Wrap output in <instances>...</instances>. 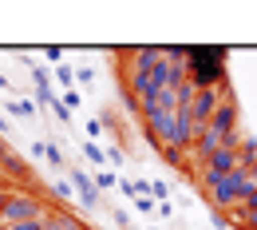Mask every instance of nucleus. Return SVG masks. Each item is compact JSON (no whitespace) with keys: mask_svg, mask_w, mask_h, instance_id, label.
Listing matches in <instances>:
<instances>
[{"mask_svg":"<svg viewBox=\"0 0 257 230\" xmlns=\"http://www.w3.org/2000/svg\"><path fill=\"white\" fill-rule=\"evenodd\" d=\"M87 135H91V143H95L99 135H103V123H99V119H91V123H87Z\"/></svg>","mask_w":257,"mask_h":230,"instance_id":"nucleus-22","label":"nucleus"},{"mask_svg":"<svg viewBox=\"0 0 257 230\" xmlns=\"http://www.w3.org/2000/svg\"><path fill=\"white\" fill-rule=\"evenodd\" d=\"M83 155H87V163L95 167V171H103V159H107V151H99V143H91V139H87V143H83Z\"/></svg>","mask_w":257,"mask_h":230,"instance_id":"nucleus-11","label":"nucleus"},{"mask_svg":"<svg viewBox=\"0 0 257 230\" xmlns=\"http://www.w3.org/2000/svg\"><path fill=\"white\" fill-rule=\"evenodd\" d=\"M186 75L194 88L225 84V48H186Z\"/></svg>","mask_w":257,"mask_h":230,"instance_id":"nucleus-1","label":"nucleus"},{"mask_svg":"<svg viewBox=\"0 0 257 230\" xmlns=\"http://www.w3.org/2000/svg\"><path fill=\"white\" fill-rule=\"evenodd\" d=\"M67 179H71V187L79 191V202L83 206H99V191H95V179H87L79 167H67Z\"/></svg>","mask_w":257,"mask_h":230,"instance_id":"nucleus-6","label":"nucleus"},{"mask_svg":"<svg viewBox=\"0 0 257 230\" xmlns=\"http://www.w3.org/2000/svg\"><path fill=\"white\" fill-rule=\"evenodd\" d=\"M44 159H48L52 167H60V171H67V159H64V151H60L56 143H48V155H44Z\"/></svg>","mask_w":257,"mask_h":230,"instance_id":"nucleus-14","label":"nucleus"},{"mask_svg":"<svg viewBox=\"0 0 257 230\" xmlns=\"http://www.w3.org/2000/svg\"><path fill=\"white\" fill-rule=\"evenodd\" d=\"M48 230H87V226L71 210H48Z\"/></svg>","mask_w":257,"mask_h":230,"instance_id":"nucleus-8","label":"nucleus"},{"mask_svg":"<svg viewBox=\"0 0 257 230\" xmlns=\"http://www.w3.org/2000/svg\"><path fill=\"white\" fill-rule=\"evenodd\" d=\"M245 167H237L233 175H222L218 183H214V191H210V198H214V206H222V210H233L237 202H241V183H245Z\"/></svg>","mask_w":257,"mask_h":230,"instance_id":"nucleus-4","label":"nucleus"},{"mask_svg":"<svg viewBox=\"0 0 257 230\" xmlns=\"http://www.w3.org/2000/svg\"><path fill=\"white\" fill-rule=\"evenodd\" d=\"M52 195L60 198V202H71V195H75V187H67V179H64V183H56V187H52Z\"/></svg>","mask_w":257,"mask_h":230,"instance_id":"nucleus-20","label":"nucleus"},{"mask_svg":"<svg viewBox=\"0 0 257 230\" xmlns=\"http://www.w3.org/2000/svg\"><path fill=\"white\" fill-rule=\"evenodd\" d=\"M237 119H241V115H237V103H233V96H229V99H222V107L214 111V119H210L206 127H214V131L229 135V131H237Z\"/></svg>","mask_w":257,"mask_h":230,"instance_id":"nucleus-5","label":"nucleus"},{"mask_svg":"<svg viewBox=\"0 0 257 230\" xmlns=\"http://www.w3.org/2000/svg\"><path fill=\"white\" fill-rule=\"evenodd\" d=\"M147 195L155 198V202H170V187H166V183L159 179V183H151V191H147Z\"/></svg>","mask_w":257,"mask_h":230,"instance_id":"nucleus-15","label":"nucleus"},{"mask_svg":"<svg viewBox=\"0 0 257 230\" xmlns=\"http://www.w3.org/2000/svg\"><path fill=\"white\" fill-rule=\"evenodd\" d=\"M0 171H4L8 179H16V183H32V167L24 163L20 155H8V159L0 163Z\"/></svg>","mask_w":257,"mask_h":230,"instance_id":"nucleus-9","label":"nucleus"},{"mask_svg":"<svg viewBox=\"0 0 257 230\" xmlns=\"http://www.w3.org/2000/svg\"><path fill=\"white\" fill-rule=\"evenodd\" d=\"M0 230H48V218H36V222H12V226H0Z\"/></svg>","mask_w":257,"mask_h":230,"instance_id":"nucleus-18","label":"nucleus"},{"mask_svg":"<svg viewBox=\"0 0 257 230\" xmlns=\"http://www.w3.org/2000/svg\"><path fill=\"white\" fill-rule=\"evenodd\" d=\"M8 111H12V115H20V119H32V115H36V107L28 103V99H12V103H8Z\"/></svg>","mask_w":257,"mask_h":230,"instance_id":"nucleus-12","label":"nucleus"},{"mask_svg":"<svg viewBox=\"0 0 257 230\" xmlns=\"http://www.w3.org/2000/svg\"><path fill=\"white\" fill-rule=\"evenodd\" d=\"M222 99H229V84H222V88H198L194 92V103H190V115H194V123H210L214 119V111L222 107Z\"/></svg>","mask_w":257,"mask_h":230,"instance_id":"nucleus-3","label":"nucleus"},{"mask_svg":"<svg viewBox=\"0 0 257 230\" xmlns=\"http://www.w3.org/2000/svg\"><path fill=\"white\" fill-rule=\"evenodd\" d=\"M206 167H210V171H214V175H233V171H237V167H241V159H237V151H218V155H210V159H206Z\"/></svg>","mask_w":257,"mask_h":230,"instance_id":"nucleus-7","label":"nucleus"},{"mask_svg":"<svg viewBox=\"0 0 257 230\" xmlns=\"http://www.w3.org/2000/svg\"><path fill=\"white\" fill-rule=\"evenodd\" d=\"M64 107L75 111V107H79V92H64Z\"/></svg>","mask_w":257,"mask_h":230,"instance_id":"nucleus-21","label":"nucleus"},{"mask_svg":"<svg viewBox=\"0 0 257 230\" xmlns=\"http://www.w3.org/2000/svg\"><path fill=\"white\" fill-rule=\"evenodd\" d=\"M95 187H99V191H111V187H119V179L103 167V171H95Z\"/></svg>","mask_w":257,"mask_h":230,"instance_id":"nucleus-13","label":"nucleus"},{"mask_svg":"<svg viewBox=\"0 0 257 230\" xmlns=\"http://www.w3.org/2000/svg\"><path fill=\"white\" fill-rule=\"evenodd\" d=\"M75 80H83V84H91V80H95V71H91V67H79V71H75Z\"/></svg>","mask_w":257,"mask_h":230,"instance_id":"nucleus-23","label":"nucleus"},{"mask_svg":"<svg viewBox=\"0 0 257 230\" xmlns=\"http://www.w3.org/2000/svg\"><path fill=\"white\" fill-rule=\"evenodd\" d=\"M56 80H60V84H64L67 92H71V84H75V71H71L67 64H60V67H56Z\"/></svg>","mask_w":257,"mask_h":230,"instance_id":"nucleus-19","label":"nucleus"},{"mask_svg":"<svg viewBox=\"0 0 257 230\" xmlns=\"http://www.w3.org/2000/svg\"><path fill=\"white\" fill-rule=\"evenodd\" d=\"M8 155H12V151H8V143H4V135H0V163H4Z\"/></svg>","mask_w":257,"mask_h":230,"instance_id":"nucleus-24","label":"nucleus"},{"mask_svg":"<svg viewBox=\"0 0 257 230\" xmlns=\"http://www.w3.org/2000/svg\"><path fill=\"white\" fill-rule=\"evenodd\" d=\"M162 159L170 167H182V171H186V167H190V151H182V147H162Z\"/></svg>","mask_w":257,"mask_h":230,"instance_id":"nucleus-10","label":"nucleus"},{"mask_svg":"<svg viewBox=\"0 0 257 230\" xmlns=\"http://www.w3.org/2000/svg\"><path fill=\"white\" fill-rule=\"evenodd\" d=\"M8 127H12V123H8L4 115H0V135H8Z\"/></svg>","mask_w":257,"mask_h":230,"instance_id":"nucleus-25","label":"nucleus"},{"mask_svg":"<svg viewBox=\"0 0 257 230\" xmlns=\"http://www.w3.org/2000/svg\"><path fill=\"white\" fill-rule=\"evenodd\" d=\"M0 88H4V92H8V80H4V75H0Z\"/></svg>","mask_w":257,"mask_h":230,"instance_id":"nucleus-27","label":"nucleus"},{"mask_svg":"<svg viewBox=\"0 0 257 230\" xmlns=\"http://www.w3.org/2000/svg\"><path fill=\"white\" fill-rule=\"evenodd\" d=\"M8 195H12V191H0V210H4V202H8Z\"/></svg>","mask_w":257,"mask_h":230,"instance_id":"nucleus-26","label":"nucleus"},{"mask_svg":"<svg viewBox=\"0 0 257 230\" xmlns=\"http://www.w3.org/2000/svg\"><path fill=\"white\" fill-rule=\"evenodd\" d=\"M48 202L40 191H12L4 210H0V226H12V222H36V218H48Z\"/></svg>","mask_w":257,"mask_h":230,"instance_id":"nucleus-2","label":"nucleus"},{"mask_svg":"<svg viewBox=\"0 0 257 230\" xmlns=\"http://www.w3.org/2000/svg\"><path fill=\"white\" fill-rule=\"evenodd\" d=\"M48 107H52V115H56V119H60L64 127H67V123H71V111H67V107H64V99H52Z\"/></svg>","mask_w":257,"mask_h":230,"instance_id":"nucleus-16","label":"nucleus"},{"mask_svg":"<svg viewBox=\"0 0 257 230\" xmlns=\"http://www.w3.org/2000/svg\"><path fill=\"white\" fill-rule=\"evenodd\" d=\"M32 75H36V88H40V92H48V88H52V75H48V67H36V64H32Z\"/></svg>","mask_w":257,"mask_h":230,"instance_id":"nucleus-17","label":"nucleus"}]
</instances>
